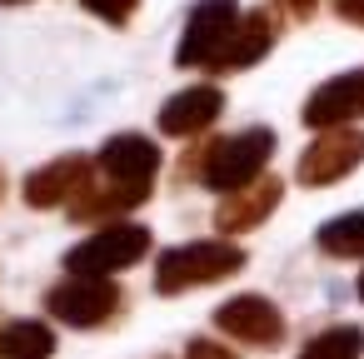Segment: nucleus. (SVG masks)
Here are the masks:
<instances>
[{"mask_svg":"<svg viewBox=\"0 0 364 359\" xmlns=\"http://www.w3.org/2000/svg\"><path fill=\"white\" fill-rule=\"evenodd\" d=\"M100 170H105L115 185L150 190V180H155V170H160V150H155L145 135H115V140H105V150H100Z\"/></svg>","mask_w":364,"mask_h":359,"instance_id":"6e6552de","label":"nucleus"},{"mask_svg":"<svg viewBox=\"0 0 364 359\" xmlns=\"http://www.w3.org/2000/svg\"><path fill=\"white\" fill-rule=\"evenodd\" d=\"M319 250H329V254H364V210L329 220L319 230Z\"/></svg>","mask_w":364,"mask_h":359,"instance_id":"dca6fc26","label":"nucleus"},{"mask_svg":"<svg viewBox=\"0 0 364 359\" xmlns=\"http://www.w3.org/2000/svg\"><path fill=\"white\" fill-rule=\"evenodd\" d=\"M220 110H225V95H220L215 85H195V90L165 100V110H160V130H165V135H195V130L215 125Z\"/></svg>","mask_w":364,"mask_h":359,"instance_id":"9d476101","label":"nucleus"},{"mask_svg":"<svg viewBox=\"0 0 364 359\" xmlns=\"http://www.w3.org/2000/svg\"><path fill=\"white\" fill-rule=\"evenodd\" d=\"M284 6H289L294 16H309V11H314V0H284Z\"/></svg>","mask_w":364,"mask_h":359,"instance_id":"aec40b11","label":"nucleus"},{"mask_svg":"<svg viewBox=\"0 0 364 359\" xmlns=\"http://www.w3.org/2000/svg\"><path fill=\"white\" fill-rule=\"evenodd\" d=\"M269 150H274V135L269 130H245L235 140H220L210 150V160H205V185L210 190H225V195L255 185V175L264 170Z\"/></svg>","mask_w":364,"mask_h":359,"instance_id":"f03ea898","label":"nucleus"},{"mask_svg":"<svg viewBox=\"0 0 364 359\" xmlns=\"http://www.w3.org/2000/svg\"><path fill=\"white\" fill-rule=\"evenodd\" d=\"M140 6V0H85V11H95L100 21H110V26H120V21H130V11Z\"/></svg>","mask_w":364,"mask_h":359,"instance_id":"f3484780","label":"nucleus"},{"mask_svg":"<svg viewBox=\"0 0 364 359\" xmlns=\"http://www.w3.org/2000/svg\"><path fill=\"white\" fill-rule=\"evenodd\" d=\"M215 324H220L225 334L245 339V344H279V339H284L279 309H274L269 299H259V294H240V299L220 304V309H215Z\"/></svg>","mask_w":364,"mask_h":359,"instance_id":"0eeeda50","label":"nucleus"},{"mask_svg":"<svg viewBox=\"0 0 364 359\" xmlns=\"http://www.w3.org/2000/svg\"><path fill=\"white\" fill-rule=\"evenodd\" d=\"M269 50V21L264 16H250L235 36H230V45H225V55L215 60V65H250V60H259Z\"/></svg>","mask_w":364,"mask_h":359,"instance_id":"4468645a","label":"nucleus"},{"mask_svg":"<svg viewBox=\"0 0 364 359\" xmlns=\"http://www.w3.org/2000/svg\"><path fill=\"white\" fill-rule=\"evenodd\" d=\"M85 170H90V165H85L80 155H65V160H55V165L36 170V175L26 180V200H31V205H41V210H46V205H65V200L85 185Z\"/></svg>","mask_w":364,"mask_h":359,"instance_id":"9b49d317","label":"nucleus"},{"mask_svg":"<svg viewBox=\"0 0 364 359\" xmlns=\"http://www.w3.org/2000/svg\"><path fill=\"white\" fill-rule=\"evenodd\" d=\"M235 195H240V190H235ZM274 205H279V180H264V185H255L250 195L220 205V230H250V225H259Z\"/></svg>","mask_w":364,"mask_h":359,"instance_id":"ddd939ff","label":"nucleus"},{"mask_svg":"<svg viewBox=\"0 0 364 359\" xmlns=\"http://www.w3.org/2000/svg\"><path fill=\"white\" fill-rule=\"evenodd\" d=\"M240 31V11L235 0H205V6H195L190 26H185V41L175 50L180 65H215L230 45V36Z\"/></svg>","mask_w":364,"mask_h":359,"instance_id":"20e7f679","label":"nucleus"},{"mask_svg":"<svg viewBox=\"0 0 364 359\" xmlns=\"http://www.w3.org/2000/svg\"><path fill=\"white\" fill-rule=\"evenodd\" d=\"M0 6H11V0H0Z\"/></svg>","mask_w":364,"mask_h":359,"instance_id":"4be33fe9","label":"nucleus"},{"mask_svg":"<svg viewBox=\"0 0 364 359\" xmlns=\"http://www.w3.org/2000/svg\"><path fill=\"white\" fill-rule=\"evenodd\" d=\"M359 160H364V135L339 125V130H324V135L304 150V160H299V180H304V185H329V180L349 175Z\"/></svg>","mask_w":364,"mask_h":359,"instance_id":"423d86ee","label":"nucleus"},{"mask_svg":"<svg viewBox=\"0 0 364 359\" xmlns=\"http://www.w3.org/2000/svg\"><path fill=\"white\" fill-rule=\"evenodd\" d=\"M46 304H50L55 319H65V324H75V329H90V324H100V319L115 314L120 294H115V284H105L100 274H75L70 284H55V289L46 294Z\"/></svg>","mask_w":364,"mask_h":359,"instance_id":"39448f33","label":"nucleus"},{"mask_svg":"<svg viewBox=\"0 0 364 359\" xmlns=\"http://www.w3.org/2000/svg\"><path fill=\"white\" fill-rule=\"evenodd\" d=\"M55 354V334L50 324H36V319H16L0 329V359H50Z\"/></svg>","mask_w":364,"mask_h":359,"instance_id":"f8f14e48","label":"nucleus"},{"mask_svg":"<svg viewBox=\"0 0 364 359\" xmlns=\"http://www.w3.org/2000/svg\"><path fill=\"white\" fill-rule=\"evenodd\" d=\"M339 16L354 21V26H364V0H339Z\"/></svg>","mask_w":364,"mask_h":359,"instance_id":"6ab92c4d","label":"nucleus"},{"mask_svg":"<svg viewBox=\"0 0 364 359\" xmlns=\"http://www.w3.org/2000/svg\"><path fill=\"white\" fill-rule=\"evenodd\" d=\"M245 264V254L225 240H195V245H175L160 254L155 264V289L160 294H180L190 284H210L220 274H235Z\"/></svg>","mask_w":364,"mask_h":359,"instance_id":"f257e3e1","label":"nucleus"},{"mask_svg":"<svg viewBox=\"0 0 364 359\" xmlns=\"http://www.w3.org/2000/svg\"><path fill=\"white\" fill-rule=\"evenodd\" d=\"M354 115H364V70H349V75L319 85L304 105V125H314V130H339Z\"/></svg>","mask_w":364,"mask_h":359,"instance_id":"1a4fd4ad","label":"nucleus"},{"mask_svg":"<svg viewBox=\"0 0 364 359\" xmlns=\"http://www.w3.org/2000/svg\"><path fill=\"white\" fill-rule=\"evenodd\" d=\"M145 250H150V230H140V225H110V230L90 235L85 245H75L65 254V269L70 274H100L105 279V274L135 264Z\"/></svg>","mask_w":364,"mask_h":359,"instance_id":"7ed1b4c3","label":"nucleus"},{"mask_svg":"<svg viewBox=\"0 0 364 359\" xmlns=\"http://www.w3.org/2000/svg\"><path fill=\"white\" fill-rule=\"evenodd\" d=\"M359 299H364V274H359Z\"/></svg>","mask_w":364,"mask_h":359,"instance_id":"412c9836","label":"nucleus"},{"mask_svg":"<svg viewBox=\"0 0 364 359\" xmlns=\"http://www.w3.org/2000/svg\"><path fill=\"white\" fill-rule=\"evenodd\" d=\"M190 359H235V354H230V349H220V344L195 339V344H190Z\"/></svg>","mask_w":364,"mask_h":359,"instance_id":"a211bd4d","label":"nucleus"},{"mask_svg":"<svg viewBox=\"0 0 364 359\" xmlns=\"http://www.w3.org/2000/svg\"><path fill=\"white\" fill-rule=\"evenodd\" d=\"M359 349H364V334L354 324H334V329L314 334L299 359H359Z\"/></svg>","mask_w":364,"mask_h":359,"instance_id":"2eb2a0df","label":"nucleus"}]
</instances>
